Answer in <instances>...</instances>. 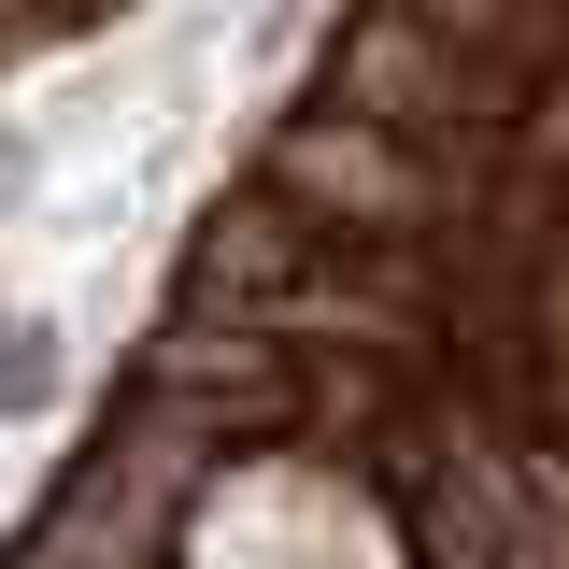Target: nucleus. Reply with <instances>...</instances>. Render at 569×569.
<instances>
[{
	"mask_svg": "<svg viewBox=\"0 0 569 569\" xmlns=\"http://www.w3.org/2000/svg\"><path fill=\"white\" fill-rule=\"evenodd\" d=\"M186 569H399V527L328 456H242L186 512Z\"/></svg>",
	"mask_w": 569,
	"mask_h": 569,
	"instance_id": "obj_1",
	"label": "nucleus"
}]
</instances>
